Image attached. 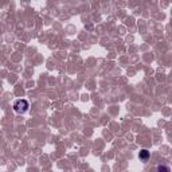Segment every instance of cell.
<instances>
[{
	"mask_svg": "<svg viewBox=\"0 0 172 172\" xmlns=\"http://www.w3.org/2000/svg\"><path fill=\"white\" fill-rule=\"evenodd\" d=\"M28 108H30V104H28L27 100H16L14 102V110L19 114L26 113L28 110Z\"/></svg>",
	"mask_w": 172,
	"mask_h": 172,
	"instance_id": "6da1fadb",
	"label": "cell"
},
{
	"mask_svg": "<svg viewBox=\"0 0 172 172\" xmlns=\"http://www.w3.org/2000/svg\"><path fill=\"white\" fill-rule=\"evenodd\" d=\"M139 157L140 160H143V161H145V160H148V157H149V151L148 149H141L139 153Z\"/></svg>",
	"mask_w": 172,
	"mask_h": 172,
	"instance_id": "7a4b0ae2",
	"label": "cell"
},
{
	"mask_svg": "<svg viewBox=\"0 0 172 172\" xmlns=\"http://www.w3.org/2000/svg\"><path fill=\"white\" fill-rule=\"evenodd\" d=\"M157 172H171V170H170V167H168V165L160 164L159 167H157Z\"/></svg>",
	"mask_w": 172,
	"mask_h": 172,
	"instance_id": "3957f363",
	"label": "cell"
}]
</instances>
